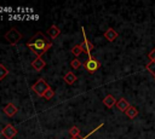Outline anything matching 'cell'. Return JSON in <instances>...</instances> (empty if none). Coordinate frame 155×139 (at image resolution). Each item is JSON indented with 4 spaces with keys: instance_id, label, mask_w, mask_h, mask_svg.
<instances>
[{
    "instance_id": "16",
    "label": "cell",
    "mask_w": 155,
    "mask_h": 139,
    "mask_svg": "<svg viewBox=\"0 0 155 139\" xmlns=\"http://www.w3.org/2000/svg\"><path fill=\"white\" fill-rule=\"evenodd\" d=\"M7 75H8V69L4 64H0V81L4 80Z\"/></svg>"
},
{
    "instance_id": "21",
    "label": "cell",
    "mask_w": 155,
    "mask_h": 139,
    "mask_svg": "<svg viewBox=\"0 0 155 139\" xmlns=\"http://www.w3.org/2000/svg\"><path fill=\"white\" fill-rule=\"evenodd\" d=\"M102 126H103V123H101L99 126H97V128L92 129V131H91V132H90L88 134H86V135H85V137H82V138H80V137H76V138H70V139H88V138H90V137H91V135H92V134H93L94 132H97V131H98V129H99V128H101Z\"/></svg>"
},
{
    "instance_id": "11",
    "label": "cell",
    "mask_w": 155,
    "mask_h": 139,
    "mask_svg": "<svg viewBox=\"0 0 155 139\" xmlns=\"http://www.w3.org/2000/svg\"><path fill=\"white\" fill-rule=\"evenodd\" d=\"M130 106H131L130 103H128L125 98H120V99L116 102V108H117V110L121 111V112H126V110H127Z\"/></svg>"
},
{
    "instance_id": "15",
    "label": "cell",
    "mask_w": 155,
    "mask_h": 139,
    "mask_svg": "<svg viewBox=\"0 0 155 139\" xmlns=\"http://www.w3.org/2000/svg\"><path fill=\"white\" fill-rule=\"evenodd\" d=\"M69 134H70L71 138H76V137H79V134H80V128H79L78 126H73V127H70V128H69Z\"/></svg>"
},
{
    "instance_id": "1",
    "label": "cell",
    "mask_w": 155,
    "mask_h": 139,
    "mask_svg": "<svg viewBox=\"0 0 155 139\" xmlns=\"http://www.w3.org/2000/svg\"><path fill=\"white\" fill-rule=\"evenodd\" d=\"M25 46L36 57H41L45 52L48 51V48L52 47V41L42 31H38L25 42Z\"/></svg>"
},
{
    "instance_id": "22",
    "label": "cell",
    "mask_w": 155,
    "mask_h": 139,
    "mask_svg": "<svg viewBox=\"0 0 155 139\" xmlns=\"http://www.w3.org/2000/svg\"><path fill=\"white\" fill-rule=\"evenodd\" d=\"M148 58H149L150 62H155V47L148 53Z\"/></svg>"
},
{
    "instance_id": "4",
    "label": "cell",
    "mask_w": 155,
    "mask_h": 139,
    "mask_svg": "<svg viewBox=\"0 0 155 139\" xmlns=\"http://www.w3.org/2000/svg\"><path fill=\"white\" fill-rule=\"evenodd\" d=\"M48 88H51V87L47 85V82H46L42 77H40L34 85H31V89H33L39 97H42V95L45 94V92H46Z\"/></svg>"
},
{
    "instance_id": "6",
    "label": "cell",
    "mask_w": 155,
    "mask_h": 139,
    "mask_svg": "<svg viewBox=\"0 0 155 139\" xmlns=\"http://www.w3.org/2000/svg\"><path fill=\"white\" fill-rule=\"evenodd\" d=\"M81 29H82V34H84V41L80 44V46H81L82 51H84L85 53H87V56L90 57V56H91V52H92V50L94 48V46H93V44H92V42H90V41L87 40V37H86V34H85V29H84V28H81Z\"/></svg>"
},
{
    "instance_id": "8",
    "label": "cell",
    "mask_w": 155,
    "mask_h": 139,
    "mask_svg": "<svg viewBox=\"0 0 155 139\" xmlns=\"http://www.w3.org/2000/svg\"><path fill=\"white\" fill-rule=\"evenodd\" d=\"M45 65H46V62L41 57H38L31 62V68H34L35 71H41L45 68Z\"/></svg>"
},
{
    "instance_id": "17",
    "label": "cell",
    "mask_w": 155,
    "mask_h": 139,
    "mask_svg": "<svg viewBox=\"0 0 155 139\" xmlns=\"http://www.w3.org/2000/svg\"><path fill=\"white\" fill-rule=\"evenodd\" d=\"M82 52H84V51H82V48H81L80 44H79V45H75V46H73V48H71V53H73L75 57H79V56H80Z\"/></svg>"
},
{
    "instance_id": "12",
    "label": "cell",
    "mask_w": 155,
    "mask_h": 139,
    "mask_svg": "<svg viewBox=\"0 0 155 139\" xmlns=\"http://www.w3.org/2000/svg\"><path fill=\"white\" fill-rule=\"evenodd\" d=\"M76 80H78V77H76V75H75L73 71H68V73L63 76V81H64L67 85H73Z\"/></svg>"
},
{
    "instance_id": "10",
    "label": "cell",
    "mask_w": 155,
    "mask_h": 139,
    "mask_svg": "<svg viewBox=\"0 0 155 139\" xmlns=\"http://www.w3.org/2000/svg\"><path fill=\"white\" fill-rule=\"evenodd\" d=\"M116 99H115V97L114 95H111V94H107L104 98H103V104L108 108V109H111L113 106H115L116 105Z\"/></svg>"
},
{
    "instance_id": "5",
    "label": "cell",
    "mask_w": 155,
    "mask_h": 139,
    "mask_svg": "<svg viewBox=\"0 0 155 139\" xmlns=\"http://www.w3.org/2000/svg\"><path fill=\"white\" fill-rule=\"evenodd\" d=\"M1 135H4L5 139H13V138L17 135V129L15 128L13 124L8 123V124H6V126L2 128Z\"/></svg>"
},
{
    "instance_id": "3",
    "label": "cell",
    "mask_w": 155,
    "mask_h": 139,
    "mask_svg": "<svg viewBox=\"0 0 155 139\" xmlns=\"http://www.w3.org/2000/svg\"><path fill=\"white\" fill-rule=\"evenodd\" d=\"M4 37L6 39V41L10 44V45H17L21 40H22V34L16 29V28H11L10 30H7L4 35Z\"/></svg>"
},
{
    "instance_id": "7",
    "label": "cell",
    "mask_w": 155,
    "mask_h": 139,
    "mask_svg": "<svg viewBox=\"0 0 155 139\" xmlns=\"http://www.w3.org/2000/svg\"><path fill=\"white\" fill-rule=\"evenodd\" d=\"M17 106L13 104V103H8V104H6L5 106H4V109H2V111H4V114L6 115V116H8V117H12L13 115H16V112H17Z\"/></svg>"
},
{
    "instance_id": "9",
    "label": "cell",
    "mask_w": 155,
    "mask_h": 139,
    "mask_svg": "<svg viewBox=\"0 0 155 139\" xmlns=\"http://www.w3.org/2000/svg\"><path fill=\"white\" fill-rule=\"evenodd\" d=\"M104 37L109 41V42H113V41H115L116 39H117V36H119V34L116 33V30L115 29H113V28H108L105 31H104Z\"/></svg>"
},
{
    "instance_id": "14",
    "label": "cell",
    "mask_w": 155,
    "mask_h": 139,
    "mask_svg": "<svg viewBox=\"0 0 155 139\" xmlns=\"http://www.w3.org/2000/svg\"><path fill=\"white\" fill-rule=\"evenodd\" d=\"M125 114H126V116H127L130 120H133V118L138 115V109H137L134 105H131V106L126 110V112H125Z\"/></svg>"
},
{
    "instance_id": "13",
    "label": "cell",
    "mask_w": 155,
    "mask_h": 139,
    "mask_svg": "<svg viewBox=\"0 0 155 139\" xmlns=\"http://www.w3.org/2000/svg\"><path fill=\"white\" fill-rule=\"evenodd\" d=\"M59 34H61V29L56 24H52L50 27V29H48V36L51 39H56V37H58Z\"/></svg>"
},
{
    "instance_id": "18",
    "label": "cell",
    "mask_w": 155,
    "mask_h": 139,
    "mask_svg": "<svg viewBox=\"0 0 155 139\" xmlns=\"http://www.w3.org/2000/svg\"><path fill=\"white\" fill-rule=\"evenodd\" d=\"M53 97H54V91H53L52 88H48V89L45 92V94L42 95V98H44L45 100H51Z\"/></svg>"
},
{
    "instance_id": "20",
    "label": "cell",
    "mask_w": 155,
    "mask_h": 139,
    "mask_svg": "<svg viewBox=\"0 0 155 139\" xmlns=\"http://www.w3.org/2000/svg\"><path fill=\"white\" fill-rule=\"evenodd\" d=\"M81 65H82V63L78 58H74V59L70 60V66L73 69H79V68H81Z\"/></svg>"
},
{
    "instance_id": "19",
    "label": "cell",
    "mask_w": 155,
    "mask_h": 139,
    "mask_svg": "<svg viewBox=\"0 0 155 139\" xmlns=\"http://www.w3.org/2000/svg\"><path fill=\"white\" fill-rule=\"evenodd\" d=\"M145 68H147V70H148L150 74H153L154 79H155V62H149V63L145 65Z\"/></svg>"
},
{
    "instance_id": "2",
    "label": "cell",
    "mask_w": 155,
    "mask_h": 139,
    "mask_svg": "<svg viewBox=\"0 0 155 139\" xmlns=\"http://www.w3.org/2000/svg\"><path fill=\"white\" fill-rule=\"evenodd\" d=\"M101 65H102L101 60L96 59V58H94V57H92V56H90L88 58H86V59L84 60V63H82L84 69H85L87 73H90V74L96 73V71L101 68Z\"/></svg>"
}]
</instances>
